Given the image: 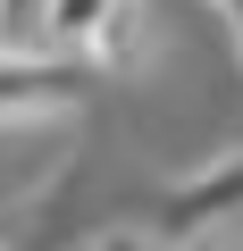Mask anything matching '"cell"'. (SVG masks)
Masks as SVG:
<instances>
[{"mask_svg":"<svg viewBox=\"0 0 243 251\" xmlns=\"http://www.w3.org/2000/svg\"><path fill=\"white\" fill-rule=\"evenodd\" d=\"M101 84L92 59H67V50H9L0 59V109H59V100H84Z\"/></svg>","mask_w":243,"mask_h":251,"instance_id":"cell-1","label":"cell"},{"mask_svg":"<svg viewBox=\"0 0 243 251\" xmlns=\"http://www.w3.org/2000/svg\"><path fill=\"white\" fill-rule=\"evenodd\" d=\"M226 218H243V151H226L218 168L185 176V184L160 201V226H168L176 243H201V234H210V226H226Z\"/></svg>","mask_w":243,"mask_h":251,"instance_id":"cell-2","label":"cell"}]
</instances>
